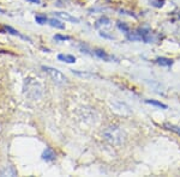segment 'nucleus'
I'll return each instance as SVG.
<instances>
[{"label":"nucleus","instance_id":"f257e3e1","mask_svg":"<svg viewBox=\"0 0 180 177\" xmlns=\"http://www.w3.org/2000/svg\"><path fill=\"white\" fill-rule=\"evenodd\" d=\"M42 69L47 73L49 77L52 78V80L59 85H65L67 84V78L64 76L63 73L56 68L49 67V66H42Z\"/></svg>","mask_w":180,"mask_h":177},{"label":"nucleus","instance_id":"f03ea898","mask_svg":"<svg viewBox=\"0 0 180 177\" xmlns=\"http://www.w3.org/2000/svg\"><path fill=\"white\" fill-rule=\"evenodd\" d=\"M54 16L61 18L64 21H67V22H71V23H79V19L71 16L70 13H66V12H54Z\"/></svg>","mask_w":180,"mask_h":177},{"label":"nucleus","instance_id":"7ed1b4c3","mask_svg":"<svg viewBox=\"0 0 180 177\" xmlns=\"http://www.w3.org/2000/svg\"><path fill=\"white\" fill-rule=\"evenodd\" d=\"M139 35H141V39L143 40L145 43H151L153 40H154L149 29H141V30H139Z\"/></svg>","mask_w":180,"mask_h":177},{"label":"nucleus","instance_id":"20e7f679","mask_svg":"<svg viewBox=\"0 0 180 177\" xmlns=\"http://www.w3.org/2000/svg\"><path fill=\"white\" fill-rule=\"evenodd\" d=\"M42 159L43 161H46V162H52V161H54L55 159V153L54 151L52 150V148H46L45 151H43V153H42Z\"/></svg>","mask_w":180,"mask_h":177},{"label":"nucleus","instance_id":"39448f33","mask_svg":"<svg viewBox=\"0 0 180 177\" xmlns=\"http://www.w3.org/2000/svg\"><path fill=\"white\" fill-rule=\"evenodd\" d=\"M4 30L6 31V32H8V34H11V35H13V36H18V37H21V39L27 40V41H30V39H29V37H27V36L22 35L19 31H17L16 29H13V28H11V26H7V25H5V26H4Z\"/></svg>","mask_w":180,"mask_h":177},{"label":"nucleus","instance_id":"423d86ee","mask_svg":"<svg viewBox=\"0 0 180 177\" xmlns=\"http://www.w3.org/2000/svg\"><path fill=\"white\" fill-rule=\"evenodd\" d=\"M58 60L66 62V63H75L76 62V58L70 54H59L58 55Z\"/></svg>","mask_w":180,"mask_h":177},{"label":"nucleus","instance_id":"0eeeda50","mask_svg":"<svg viewBox=\"0 0 180 177\" xmlns=\"http://www.w3.org/2000/svg\"><path fill=\"white\" fill-rule=\"evenodd\" d=\"M94 53L97 58L102 59L103 61H109V60H112V56H109V55L107 54L105 50H102V49H96Z\"/></svg>","mask_w":180,"mask_h":177},{"label":"nucleus","instance_id":"6e6552de","mask_svg":"<svg viewBox=\"0 0 180 177\" xmlns=\"http://www.w3.org/2000/svg\"><path fill=\"white\" fill-rule=\"evenodd\" d=\"M156 62L160 65V66H172L173 65V60L172 59H168V58H163V56H161V58H157L156 59Z\"/></svg>","mask_w":180,"mask_h":177},{"label":"nucleus","instance_id":"1a4fd4ad","mask_svg":"<svg viewBox=\"0 0 180 177\" xmlns=\"http://www.w3.org/2000/svg\"><path fill=\"white\" fill-rule=\"evenodd\" d=\"M48 24H49L51 26H53V28H56V29H65L64 23H61L60 21H58V19H55V18L48 19Z\"/></svg>","mask_w":180,"mask_h":177},{"label":"nucleus","instance_id":"9d476101","mask_svg":"<svg viewBox=\"0 0 180 177\" xmlns=\"http://www.w3.org/2000/svg\"><path fill=\"white\" fill-rule=\"evenodd\" d=\"M163 127L166 128V129L172 131V132H174L175 134L180 135V127H179V126H174V124H171V123H164Z\"/></svg>","mask_w":180,"mask_h":177},{"label":"nucleus","instance_id":"9b49d317","mask_svg":"<svg viewBox=\"0 0 180 177\" xmlns=\"http://www.w3.org/2000/svg\"><path fill=\"white\" fill-rule=\"evenodd\" d=\"M147 104H151V105H155V107H158V108H162V109H167V105L158 102V100H145Z\"/></svg>","mask_w":180,"mask_h":177},{"label":"nucleus","instance_id":"f8f14e48","mask_svg":"<svg viewBox=\"0 0 180 177\" xmlns=\"http://www.w3.org/2000/svg\"><path fill=\"white\" fill-rule=\"evenodd\" d=\"M127 39L130 41H141V35L139 32H127Z\"/></svg>","mask_w":180,"mask_h":177},{"label":"nucleus","instance_id":"ddd939ff","mask_svg":"<svg viewBox=\"0 0 180 177\" xmlns=\"http://www.w3.org/2000/svg\"><path fill=\"white\" fill-rule=\"evenodd\" d=\"M35 21H36V23L40 24V25H43V24H46L48 22L47 17L46 16H41V15H37L35 17Z\"/></svg>","mask_w":180,"mask_h":177},{"label":"nucleus","instance_id":"4468645a","mask_svg":"<svg viewBox=\"0 0 180 177\" xmlns=\"http://www.w3.org/2000/svg\"><path fill=\"white\" fill-rule=\"evenodd\" d=\"M117 26L120 29V30L123 31V32H129L130 31V29H129V26H127V24H125V23H121V22H118V24H117Z\"/></svg>","mask_w":180,"mask_h":177},{"label":"nucleus","instance_id":"2eb2a0df","mask_svg":"<svg viewBox=\"0 0 180 177\" xmlns=\"http://www.w3.org/2000/svg\"><path fill=\"white\" fill-rule=\"evenodd\" d=\"M150 4L153 5V6H155V7H162L164 4L163 0H150Z\"/></svg>","mask_w":180,"mask_h":177},{"label":"nucleus","instance_id":"dca6fc26","mask_svg":"<svg viewBox=\"0 0 180 177\" xmlns=\"http://www.w3.org/2000/svg\"><path fill=\"white\" fill-rule=\"evenodd\" d=\"M72 72L75 73V74H78L80 77H84V78H90V77H96L95 74H91V73H80L78 71H75V69H72Z\"/></svg>","mask_w":180,"mask_h":177},{"label":"nucleus","instance_id":"f3484780","mask_svg":"<svg viewBox=\"0 0 180 177\" xmlns=\"http://www.w3.org/2000/svg\"><path fill=\"white\" fill-rule=\"evenodd\" d=\"M55 41H69L70 40V36H64V35H60V34H56L54 36Z\"/></svg>","mask_w":180,"mask_h":177},{"label":"nucleus","instance_id":"a211bd4d","mask_svg":"<svg viewBox=\"0 0 180 177\" xmlns=\"http://www.w3.org/2000/svg\"><path fill=\"white\" fill-rule=\"evenodd\" d=\"M110 21L107 18V17H103V18H101L99 22H97V25H100V24H105V25H109Z\"/></svg>","mask_w":180,"mask_h":177},{"label":"nucleus","instance_id":"6ab92c4d","mask_svg":"<svg viewBox=\"0 0 180 177\" xmlns=\"http://www.w3.org/2000/svg\"><path fill=\"white\" fill-rule=\"evenodd\" d=\"M29 2H32V4H41V0H27Z\"/></svg>","mask_w":180,"mask_h":177},{"label":"nucleus","instance_id":"aec40b11","mask_svg":"<svg viewBox=\"0 0 180 177\" xmlns=\"http://www.w3.org/2000/svg\"><path fill=\"white\" fill-rule=\"evenodd\" d=\"M0 53H7L6 50H2V49H0Z\"/></svg>","mask_w":180,"mask_h":177},{"label":"nucleus","instance_id":"412c9836","mask_svg":"<svg viewBox=\"0 0 180 177\" xmlns=\"http://www.w3.org/2000/svg\"><path fill=\"white\" fill-rule=\"evenodd\" d=\"M2 12H4V11H2V10H1V8H0V13H2Z\"/></svg>","mask_w":180,"mask_h":177}]
</instances>
